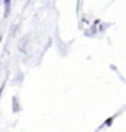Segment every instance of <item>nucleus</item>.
<instances>
[{
	"instance_id": "obj_1",
	"label": "nucleus",
	"mask_w": 126,
	"mask_h": 132,
	"mask_svg": "<svg viewBox=\"0 0 126 132\" xmlns=\"http://www.w3.org/2000/svg\"><path fill=\"white\" fill-rule=\"evenodd\" d=\"M112 122H113V119L110 118V119H108V120H107V122H106V125H112Z\"/></svg>"
}]
</instances>
